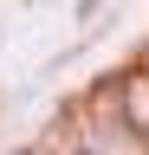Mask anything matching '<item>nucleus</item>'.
I'll use <instances>...</instances> for the list:
<instances>
[{
	"label": "nucleus",
	"mask_w": 149,
	"mask_h": 155,
	"mask_svg": "<svg viewBox=\"0 0 149 155\" xmlns=\"http://www.w3.org/2000/svg\"><path fill=\"white\" fill-rule=\"evenodd\" d=\"M104 91H110V104H117V123H123V136H136V142L149 149V65L123 71L117 84H104Z\"/></svg>",
	"instance_id": "nucleus-1"
},
{
	"label": "nucleus",
	"mask_w": 149,
	"mask_h": 155,
	"mask_svg": "<svg viewBox=\"0 0 149 155\" xmlns=\"http://www.w3.org/2000/svg\"><path fill=\"white\" fill-rule=\"evenodd\" d=\"M104 7V0H78V19H91V13H97Z\"/></svg>",
	"instance_id": "nucleus-2"
},
{
	"label": "nucleus",
	"mask_w": 149,
	"mask_h": 155,
	"mask_svg": "<svg viewBox=\"0 0 149 155\" xmlns=\"http://www.w3.org/2000/svg\"><path fill=\"white\" fill-rule=\"evenodd\" d=\"M7 155H39V149H7Z\"/></svg>",
	"instance_id": "nucleus-3"
},
{
	"label": "nucleus",
	"mask_w": 149,
	"mask_h": 155,
	"mask_svg": "<svg viewBox=\"0 0 149 155\" xmlns=\"http://www.w3.org/2000/svg\"><path fill=\"white\" fill-rule=\"evenodd\" d=\"M71 155H91V149H71Z\"/></svg>",
	"instance_id": "nucleus-4"
}]
</instances>
